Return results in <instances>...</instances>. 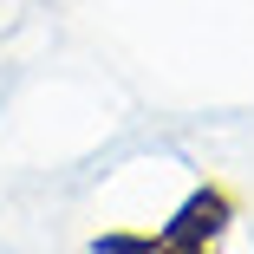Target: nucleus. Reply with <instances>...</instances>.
<instances>
[{"label":"nucleus","mask_w":254,"mask_h":254,"mask_svg":"<svg viewBox=\"0 0 254 254\" xmlns=\"http://www.w3.org/2000/svg\"><path fill=\"white\" fill-rule=\"evenodd\" d=\"M235 215L241 202L222 183H195L163 228H111L91 241V254H222L235 235Z\"/></svg>","instance_id":"f257e3e1"}]
</instances>
